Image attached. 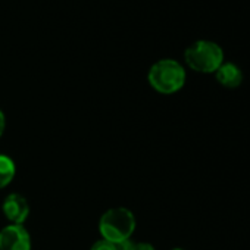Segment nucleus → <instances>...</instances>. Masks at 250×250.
I'll return each mask as SVG.
<instances>
[{
    "label": "nucleus",
    "mask_w": 250,
    "mask_h": 250,
    "mask_svg": "<svg viewBox=\"0 0 250 250\" xmlns=\"http://www.w3.org/2000/svg\"><path fill=\"white\" fill-rule=\"evenodd\" d=\"M172 250H184V249H172Z\"/></svg>",
    "instance_id": "obj_11"
},
{
    "label": "nucleus",
    "mask_w": 250,
    "mask_h": 250,
    "mask_svg": "<svg viewBox=\"0 0 250 250\" xmlns=\"http://www.w3.org/2000/svg\"><path fill=\"white\" fill-rule=\"evenodd\" d=\"M15 177V164L14 161L6 156L0 155V188L6 187Z\"/></svg>",
    "instance_id": "obj_7"
},
{
    "label": "nucleus",
    "mask_w": 250,
    "mask_h": 250,
    "mask_svg": "<svg viewBox=\"0 0 250 250\" xmlns=\"http://www.w3.org/2000/svg\"><path fill=\"white\" fill-rule=\"evenodd\" d=\"M215 78L221 85L227 88H237L243 83V72L235 63L224 62L215 71Z\"/></svg>",
    "instance_id": "obj_6"
},
{
    "label": "nucleus",
    "mask_w": 250,
    "mask_h": 250,
    "mask_svg": "<svg viewBox=\"0 0 250 250\" xmlns=\"http://www.w3.org/2000/svg\"><path fill=\"white\" fill-rule=\"evenodd\" d=\"M99 229L102 237L107 241L115 244L127 241L136 229L134 213L127 208H112L102 215Z\"/></svg>",
    "instance_id": "obj_1"
},
{
    "label": "nucleus",
    "mask_w": 250,
    "mask_h": 250,
    "mask_svg": "<svg viewBox=\"0 0 250 250\" xmlns=\"http://www.w3.org/2000/svg\"><path fill=\"white\" fill-rule=\"evenodd\" d=\"M147 78L156 91L162 94H172L184 87L186 69L174 59H161L152 65Z\"/></svg>",
    "instance_id": "obj_2"
},
{
    "label": "nucleus",
    "mask_w": 250,
    "mask_h": 250,
    "mask_svg": "<svg viewBox=\"0 0 250 250\" xmlns=\"http://www.w3.org/2000/svg\"><path fill=\"white\" fill-rule=\"evenodd\" d=\"M2 210H3L5 216L12 224L22 225V222L28 218L30 205L24 196H21L18 193H12V194L6 196V199L3 200Z\"/></svg>",
    "instance_id": "obj_5"
},
{
    "label": "nucleus",
    "mask_w": 250,
    "mask_h": 250,
    "mask_svg": "<svg viewBox=\"0 0 250 250\" xmlns=\"http://www.w3.org/2000/svg\"><path fill=\"white\" fill-rule=\"evenodd\" d=\"M3 131H5V115L0 110V137H2Z\"/></svg>",
    "instance_id": "obj_10"
},
{
    "label": "nucleus",
    "mask_w": 250,
    "mask_h": 250,
    "mask_svg": "<svg viewBox=\"0 0 250 250\" xmlns=\"http://www.w3.org/2000/svg\"><path fill=\"white\" fill-rule=\"evenodd\" d=\"M118 250H155V247L150 243H136L127 240L118 244Z\"/></svg>",
    "instance_id": "obj_8"
},
{
    "label": "nucleus",
    "mask_w": 250,
    "mask_h": 250,
    "mask_svg": "<svg viewBox=\"0 0 250 250\" xmlns=\"http://www.w3.org/2000/svg\"><path fill=\"white\" fill-rule=\"evenodd\" d=\"M91 250H118V244L102 238L91 246Z\"/></svg>",
    "instance_id": "obj_9"
},
{
    "label": "nucleus",
    "mask_w": 250,
    "mask_h": 250,
    "mask_svg": "<svg viewBox=\"0 0 250 250\" xmlns=\"http://www.w3.org/2000/svg\"><path fill=\"white\" fill-rule=\"evenodd\" d=\"M184 59L196 72L215 74V71L224 63V50L213 42L197 40L186 49Z\"/></svg>",
    "instance_id": "obj_3"
},
{
    "label": "nucleus",
    "mask_w": 250,
    "mask_h": 250,
    "mask_svg": "<svg viewBox=\"0 0 250 250\" xmlns=\"http://www.w3.org/2000/svg\"><path fill=\"white\" fill-rule=\"evenodd\" d=\"M0 250H31L28 231L18 224H11L0 231Z\"/></svg>",
    "instance_id": "obj_4"
}]
</instances>
